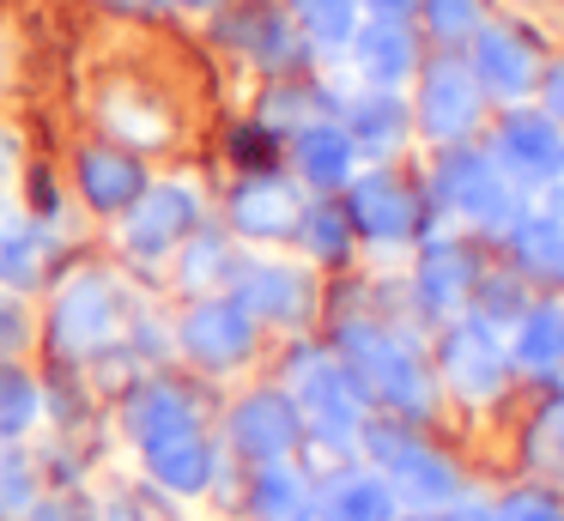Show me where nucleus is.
I'll return each instance as SVG.
<instances>
[{
    "label": "nucleus",
    "instance_id": "20",
    "mask_svg": "<svg viewBox=\"0 0 564 521\" xmlns=\"http://www.w3.org/2000/svg\"><path fill=\"white\" fill-rule=\"evenodd\" d=\"M474 79H479V91H491V97H522L528 85H534V61H528V48L516 43V36L474 31Z\"/></svg>",
    "mask_w": 564,
    "mask_h": 521
},
{
    "label": "nucleus",
    "instance_id": "24",
    "mask_svg": "<svg viewBox=\"0 0 564 521\" xmlns=\"http://www.w3.org/2000/svg\"><path fill=\"white\" fill-rule=\"evenodd\" d=\"M346 133H352V145H370V152H389L394 140L406 133V109L394 104V91H382V85H370V91H358L352 104H346Z\"/></svg>",
    "mask_w": 564,
    "mask_h": 521
},
{
    "label": "nucleus",
    "instance_id": "17",
    "mask_svg": "<svg viewBox=\"0 0 564 521\" xmlns=\"http://www.w3.org/2000/svg\"><path fill=\"white\" fill-rule=\"evenodd\" d=\"M292 158H297V176L310 188H346L352 182V164H358V145L340 121H304L292 133Z\"/></svg>",
    "mask_w": 564,
    "mask_h": 521
},
{
    "label": "nucleus",
    "instance_id": "29",
    "mask_svg": "<svg viewBox=\"0 0 564 521\" xmlns=\"http://www.w3.org/2000/svg\"><path fill=\"white\" fill-rule=\"evenodd\" d=\"M43 254H50V237H43L37 225L13 230V237L0 242V291L25 297V291L43 279Z\"/></svg>",
    "mask_w": 564,
    "mask_h": 521
},
{
    "label": "nucleus",
    "instance_id": "14",
    "mask_svg": "<svg viewBox=\"0 0 564 521\" xmlns=\"http://www.w3.org/2000/svg\"><path fill=\"white\" fill-rule=\"evenodd\" d=\"M479 79L455 61L425 73V97H419V128L431 145H467V133L479 128Z\"/></svg>",
    "mask_w": 564,
    "mask_h": 521
},
{
    "label": "nucleus",
    "instance_id": "13",
    "mask_svg": "<svg viewBox=\"0 0 564 521\" xmlns=\"http://www.w3.org/2000/svg\"><path fill=\"white\" fill-rule=\"evenodd\" d=\"M140 460H147L152 485H164L171 497H207L213 485H219L225 448L207 436V424H188V431H171V436L140 443Z\"/></svg>",
    "mask_w": 564,
    "mask_h": 521
},
{
    "label": "nucleus",
    "instance_id": "19",
    "mask_svg": "<svg viewBox=\"0 0 564 521\" xmlns=\"http://www.w3.org/2000/svg\"><path fill=\"white\" fill-rule=\"evenodd\" d=\"M79 188H86V200L98 206V213H128L134 194L147 188V176H140V164L128 152H116V145H91V152L79 158Z\"/></svg>",
    "mask_w": 564,
    "mask_h": 521
},
{
    "label": "nucleus",
    "instance_id": "34",
    "mask_svg": "<svg viewBox=\"0 0 564 521\" xmlns=\"http://www.w3.org/2000/svg\"><path fill=\"white\" fill-rule=\"evenodd\" d=\"M91 521H152V515H147V503H140L134 491H116V497H104V503L91 509Z\"/></svg>",
    "mask_w": 564,
    "mask_h": 521
},
{
    "label": "nucleus",
    "instance_id": "31",
    "mask_svg": "<svg viewBox=\"0 0 564 521\" xmlns=\"http://www.w3.org/2000/svg\"><path fill=\"white\" fill-rule=\"evenodd\" d=\"M431 24H437L443 43L479 31V0H431Z\"/></svg>",
    "mask_w": 564,
    "mask_h": 521
},
{
    "label": "nucleus",
    "instance_id": "8",
    "mask_svg": "<svg viewBox=\"0 0 564 521\" xmlns=\"http://www.w3.org/2000/svg\"><path fill=\"white\" fill-rule=\"evenodd\" d=\"M225 448L243 467H268V460H297L304 455V419H297L285 388H249L231 412H225Z\"/></svg>",
    "mask_w": 564,
    "mask_h": 521
},
{
    "label": "nucleus",
    "instance_id": "5",
    "mask_svg": "<svg viewBox=\"0 0 564 521\" xmlns=\"http://www.w3.org/2000/svg\"><path fill=\"white\" fill-rule=\"evenodd\" d=\"M122 291L110 285V273L86 267L74 273L62 291H55V310H50V339H55V358L62 363H91L122 339Z\"/></svg>",
    "mask_w": 564,
    "mask_h": 521
},
{
    "label": "nucleus",
    "instance_id": "28",
    "mask_svg": "<svg viewBox=\"0 0 564 521\" xmlns=\"http://www.w3.org/2000/svg\"><path fill=\"white\" fill-rule=\"evenodd\" d=\"M491 521H564V491L540 479H516L491 491Z\"/></svg>",
    "mask_w": 564,
    "mask_h": 521
},
{
    "label": "nucleus",
    "instance_id": "33",
    "mask_svg": "<svg viewBox=\"0 0 564 521\" xmlns=\"http://www.w3.org/2000/svg\"><path fill=\"white\" fill-rule=\"evenodd\" d=\"M19 346H25V310H19V297L7 291V297H0V358H13Z\"/></svg>",
    "mask_w": 564,
    "mask_h": 521
},
{
    "label": "nucleus",
    "instance_id": "35",
    "mask_svg": "<svg viewBox=\"0 0 564 521\" xmlns=\"http://www.w3.org/2000/svg\"><path fill=\"white\" fill-rule=\"evenodd\" d=\"M358 7H365L370 12V19H406V12H413V0H358Z\"/></svg>",
    "mask_w": 564,
    "mask_h": 521
},
{
    "label": "nucleus",
    "instance_id": "25",
    "mask_svg": "<svg viewBox=\"0 0 564 521\" xmlns=\"http://www.w3.org/2000/svg\"><path fill=\"white\" fill-rule=\"evenodd\" d=\"M43 419V382L19 370L13 358H0V443H25Z\"/></svg>",
    "mask_w": 564,
    "mask_h": 521
},
{
    "label": "nucleus",
    "instance_id": "21",
    "mask_svg": "<svg viewBox=\"0 0 564 521\" xmlns=\"http://www.w3.org/2000/svg\"><path fill=\"white\" fill-rule=\"evenodd\" d=\"M237 242L219 237V230H188L183 237V261H176V279H183V291H195V297H207V291H231L237 279Z\"/></svg>",
    "mask_w": 564,
    "mask_h": 521
},
{
    "label": "nucleus",
    "instance_id": "9",
    "mask_svg": "<svg viewBox=\"0 0 564 521\" xmlns=\"http://www.w3.org/2000/svg\"><path fill=\"white\" fill-rule=\"evenodd\" d=\"M200 225V194L188 182H147L134 206L122 213V254L128 261H164L183 249V237Z\"/></svg>",
    "mask_w": 564,
    "mask_h": 521
},
{
    "label": "nucleus",
    "instance_id": "39",
    "mask_svg": "<svg viewBox=\"0 0 564 521\" xmlns=\"http://www.w3.org/2000/svg\"><path fill=\"white\" fill-rule=\"evenodd\" d=\"M304 521H310V515H304Z\"/></svg>",
    "mask_w": 564,
    "mask_h": 521
},
{
    "label": "nucleus",
    "instance_id": "38",
    "mask_svg": "<svg viewBox=\"0 0 564 521\" xmlns=\"http://www.w3.org/2000/svg\"><path fill=\"white\" fill-rule=\"evenodd\" d=\"M183 7H213V0H183Z\"/></svg>",
    "mask_w": 564,
    "mask_h": 521
},
{
    "label": "nucleus",
    "instance_id": "3",
    "mask_svg": "<svg viewBox=\"0 0 564 521\" xmlns=\"http://www.w3.org/2000/svg\"><path fill=\"white\" fill-rule=\"evenodd\" d=\"M431 370H437L443 400H455V406H467V412H491V406L503 412L522 394L510 346H503V327L479 322L474 310L437 327V339H431Z\"/></svg>",
    "mask_w": 564,
    "mask_h": 521
},
{
    "label": "nucleus",
    "instance_id": "26",
    "mask_svg": "<svg viewBox=\"0 0 564 521\" xmlns=\"http://www.w3.org/2000/svg\"><path fill=\"white\" fill-rule=\"evenodd\" d=\"M43 503V473L19 443H0V521H31Z\"/></svg>",
    "mask_w": 564,
    "mask_h": 521
},
{
    "label": "nucleus",
    "instance_id": "22",
    "mask_svg": "<svg viewBox=\"0 0 564 521\" xmlns=\"http://www.w3.org/2000/svg\"><path fill=\"white\" fill-rule=\"evenodd\" d=\"M292 242H297V249H304L316 267H346V261H352V249H358L352 218H346V206H334V200H310L304 213H297Z\"/></svg>",
    "mask_w": 564,
    "mask_h": 521
},
{
    "label": "nucleus",
    "instance_id": "12",
    "mask_svg": "<svg viewBox=\"0 0 564 521\" xmlns=\"http://www.w3.org/2000/svg\"><path fill=\"white\" fill-rule=\"evenodd\" d=\"M401 515V497L382 479L370 460H334L328 473H316V491H310V521H394Z\"/></svg>",
    "mask_w": 564,
    "mask_h": 521
},
{
    "label": "nucleus",
    "instance_id": "27",
    "mask_svg": "<svg viewBox=\"0 0 564 521\" xmlns=\"http://www.w3.org/2000/svg\"><path fill=\"white\" fill-rule=\"evenodd\" d=\"M104 121H110V133L128 145H164V133H171V116L152 109L140 91H116L110 104H104Z\"/></svg>",
    "mask_w": 564,
    "mask_h": 521
},
{
    "label": "nucleus",
    "instance_id": "30",
    "mask_svg": "<svg viewBox=\"0 0 564 521\" xmlns=\"http://www.w3.org/2000/svg\"><path fill=\"white\" fill-rule=\"evenodd\" d=\"M292 12L310 31V43L322 48H340L352 36V0H292Z\"/></svg>",
    "mask_w": 564,
    "mask_h": 521
},
{
    "label": "nucleus",
    "instance_id": "16",
    "mask_svg": "<svg viewBox=\"0 0 564 521\" xmlns=\"http://www.w3.org/2000/svg\"><path fill=\"white\" fill-rule=\"evenodd\" d=\"M297 213H304V200H297V188H285L280 176H249L243 188L231 194V225H237V237H249V242H292Z\"/></svg>",
    "mask_w": 564,
    "mask_h": 521
},
{
    "label": "nucleus",
    "instance_id": "15",
    "mask_svg": "<svg viewBox=\"0 0 564 521\" xmlns=\"http://www.w3.org/2000/svg\"><path fill=\"white\" fill-rule=\"evenodd\" d=\"M188 424H200V406L183 382H171V376H147V382H134L122 394V431L134 448L152 443V436L188 431Z\"/></svg>",
    "mask_w": 564,
    "mask_h": 521
},
{
    "label": "nucleus",
    "instance_id": "10",
    "mask_svg": "<svg viewBox=\"0 0 564 521\" xmlns=\"http://www.w3.org/2000/svg\"><path fill=\"white\" fill-rule=\"evenodd\" d=\"M231 297L256 315L261 327H304L316 310V279L297 261H273V254H243L231 279Z\"/></svg>",
    "mask_w": 564,
    "mask_h": 521
},
{
    "label": "nucleus",
    "instance_id": "4",
    "mask_svg": "<svg viewBox=\"0 0 564 521\" xmlns=\"http://www.w3.org/2000/svg\"><path fill=\"white\" fill-rule=\"evenodd\" d=\"M486 261H491V254L479 249L474 237H455V230H425V237H419V261H413V273H406L413 315L425 327H443V322H455V315H467Z\"/></svg>",
    "mask_w": 564,
    "mask_h": 521
},
{
    "label": "nucleus",
    "instance_id": "1",
    "mask_svg": "<svg viewBox=\"0 0 564 521\" xmlns=\"http://www.w3.org/2000/svg\"><path fill=\"white\" fill-rule=\"evenodd\" d=\"M280 388L292 394L297 419H304L310 455H328V460L358 455V436H365V424H370V400H365V388L352 382V370L334 358V346L297 339L285 370H280Z\"/></svg>",
    "mask_w": 564,
    "mask_h": 521
},
{
    "label": "nucleus",
    "instance_id": "2",
    "mask_svg": "<svg viewBox=\"0 0 564 521\" xmlns=\"http://www.w3.org/2000/svg\"><path fill=\"white\" fill-rule=\"evenodd\" d=\"M358 455L394 485L401 509H425V515H443V509L474 485L462 460H455L443 443L425 436V424L389 419V412H370L365 436H358Z\"/></svg>",
    "mask_w": 564,
    "mask_h": 521
},
{
    "label": "nucleus",
    "instance_id": "7",
    "mask_svg": "<svg viewBox=\"0 0 564 521\" xmlns=\"http://www.w3.org/2000/svg\"><path fill=\"white\" fill-rule=\"evenodd\" d=\"M346 218H352V237L370 249H413L425 237V200L394 170H365L346 182Z\"/></svg>",
    "mask_w": 564,
    "mask_h": 521
},
{
    "label": "nucleus",
    "instance_id": "11",
    "mask_svg": "<svg viewBox=\"0 0 564 521\" xmlns=\"http://www.w3.org/2000/svg\"><path fill=\"white\" fill-rule=\"evenodd\" d=\"M503 346H510L516 382L522 388H564V291H534L522 303L510 327H503Z\"/></svg>",
    "mask_w": 564,
    "mask_h": 521
},
{
    "label": "nucleus",
    "instance_id": "37",
    "mask_svg": "<svg viewBox=\"0 0 564 521\" xmlns=\"http://www.w3.org/2000/svg\"><path fill=\"white\" fill-rule=\"evenodd\" d=\"M116 7H164V0H116Z\"/></svg>",
    "mask_w": 564,
    "mask_h": 521
},
{
    "label": "nucleus",
    "instance_id": "23",
    "mask_svg": "<svg viewBox=\"0 0 564 521\" xmlns=\"http://www.w3.org/2000/svg\"><path fill=\"white\" fill-rule=\"evenodd\" d=\"M352 43V61H358V73H365L370 85H401L406 73H413V43H406V31L401 24H389V19H377L370 31H358V36H346Z\"/></svg>",
    "mask_w": 564,
    "mask_h": 521
},
{
    "label": "nucleus",
    "instance_id": "32",
    "mask_svg": "<svg viewBox=\"0 0 564 521\" xmlns=\"http://www.w3.org/2000/svg\"><path fill=\"white\" fill-rule=\"evenodd\" d=\"M249 31H256V43H249V48H256V55L268 61V67H285V61L297 55L292 36H285V24H280V19H268V12H261V19L249 24Z\"/></svg>",
    "mask_w": 564,
    "mask_h": 521
},
{
    "label": "nucleus",
    "instance_id": "18",
    "mask_svg": "<svg viewBox=\"0 0 564 521\" xmlns=\"http://www.w3.org/2000/svg\"><path fill=\"white\" fill-rule=\"evenodd\" d=\"M316 473H304L297 460H268L249 467V521H304Z\"/></svg>",
    "mask_w": 564,
    "mask_h": 521
},
{
    "label": "nucleus",
    "instance_id": "36",
    "mask_svg": "<svg viewBox=\"0 0 564 521\" xmlns=\"http://www.w3.org/2000/svg\"><path fill=\"white\" fill-rule=\"evenodd\" d=\"M13 176V140H7V133H0V182Z\"/></svg>",
    "mask_w": 564,
    "mask_h": 521
},
{
    "label": "nucleus",
    "instance_id": "6",
    "mask_svg": "<svg viewBox=\"0 0 564 521\" xmlns=\"http://www.w3.org/2000/svg\"><path fill=\"white\" fill-rule=\"evenodd\" d=\"M176 346H183L188 363H200V370L231 376V370H243V363L256 358L261 322L231 297V291H207V297H195L188 315L176 322Z\"/></svg>",
    "mask_w": 564,
    "mask_h": 521
}]
</instances>
